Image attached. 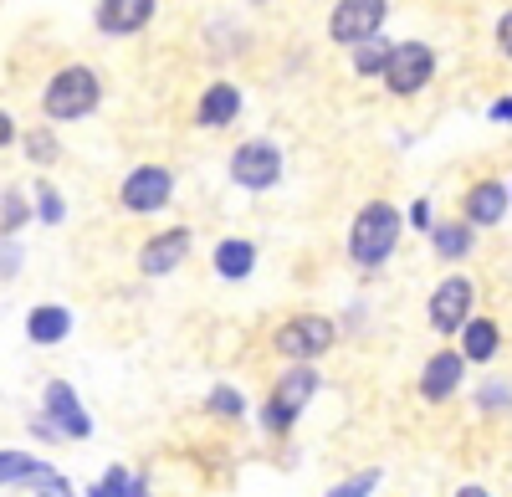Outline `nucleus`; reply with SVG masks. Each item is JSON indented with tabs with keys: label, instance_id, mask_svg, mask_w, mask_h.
Segmentation results:
<instances>
[{
	"label": "nucleus",
	"instance_id": "nucleus-36",
	"mask_svg": "<svg viewBox=\"0 0 512 497\" xmlns=\"http://www.w3.org/2000/svg\"><path fill=\"white\" fill-rule=\"evenodd\" d=\"M128 497H154V492H149V482H144V477H134V487H128Z\"/></svg>",
	"mask_w": 512,
	"mask_h": 497
},
{
	"label": "nucleus",
	"instance_id": "nucleus-7",
	"mask_svg": "<svg viewBox=\"0 0 512 497\" xmlns=\"http://www.w3.org/2000/svg\"><path fill=\"white\" fill-rule=\"evenodd\" d=\"M384 16H390L384 0H338L333 16H328V36L344 41V47H364V41H374V31L384 26Z\"/></svg>",
	"mask_w": 512,
	"mask_h": 497
},
{
	"label": "nucleus",
	"instance_id": "nucleus-30",
	"mask_svg": "<svg viewBox=\"0 0 512 497\" xmlns=\"http://www.w3.org/2000/svg\"><path fill=\"white\" fill-rule=\"evenodd\" d=\"M21 267V246L16 241H6V246H0V277H11Z\"/></svg>",
	"mask_w": 512,
	"mask_h": 497
},
{
	"label": "nucleus",
	"instance_id": "nucleus-14",
	"mask_svg": "<svg viewBox=\"0 0 512 497\" xmlns=\"http://www.w3.org/2000/svg\"><path fill=\"white\" fill-rule=\"evenodd\" d=\"M154 16V0H98V26L108 36H134Z\"/></svg>",
	"mask_w": 512,
	"mask_h": 497
},
{
	"label": "nucleus",
	"instance_id": "nucleus-28",
	"mask_svg": "<svg viewBox=\"0 0 512 497\" xmlns=\"http://www.w3.org/2000/svg\"><path fill=\"white\" fill-rule=\"evenodd\" d=\"M477 405H482V410H512V385L487 380V385L477 390Z\"/></svg>",
	"mask_w": 512,
	"mask_h": 497
},
{
	"label": "nucleus",
	"instance_id": "nucleus-25",
	"mask_svg": "<svg viewBox=\"0 0 512 497\" xmlns=\"http://www.w3.org/2000/svg\"><path fill=\"white\" fill-rule=\"evenodd\" d=\"M128 487H134V472H128V467H108L103 482L88 487V497H128Z\"/></svg>",
	"mask_w": 512,
	"mask_h": 497
},
{
	"label": "nucleus",
	"instance_id": "nucleus-5",
	"mask_svg": "<svg viewBox=\"0 0 512 497\" xmlns=\"http://www.w3.org/2000/svg\"><path fill=\"white\" fill-rule=\"evenodd\" d=\"M169 195H175V175H169L164 164H139V170H128L123 185H118L123 211H134V216H154V211H164Z\"/></svg>",
	"mask_w": 512,
	"mask_h": 497
},
{
	"label": "nucleus",
	"instance_id": "nucleus-11",
	"mask_svg": "<svg viewBox=\"0 0 512 497\" xmlns=\"http://www.w3.org/2000/svg\"><path fill=\"white\" fill-rule=\"evenodd\" d=\"M190 226H169V231H159V236H149L144 241V252H139V272L144 277H164V272H175L185 257H190Z\"/></svg>",
	"mask_w": 512,
	"mask_h": 497
},
{
	"label": "nucleus",
	"instance_id": "nucleus-1",
	"mask_svg": "<svg viewBox=\"0 0 512 497\" xmlns=\"http://www.w3.org/2000/svg\"><path fill=\"white\" fill-rule=\"evenodd\" d=\"M400 211L390 200H369L364 211L354 216V226H349V257H354V267H364V272H374L384 257L395 252V241H400Z\"/></svg>",
	"mask_w": 512,
	"mask_h": 497
},
{
	"label": "nucleus",
	"instance_id": "nucleus-26",
	"mask_svg": "<svg viewBox=\"0 0 512 497\" xmlns=\"http://www.w3.org/2000/svg\"><path fill=\"white\" fill-rule=\"evenodd\" d=\"M31 492H36V497H72V482H67L57 467H41V477L31 482Z\"/></svg>",
	"mask_w": 512,
	"mask_h": 497
},
{
	"label": "nucleus",
	"instance_id": "nucleus-13",
	"mask_svg": "<svg viewBox=\"0 0 512 497\" xmlns=\"http://www.w3.org/2000/svg\"><path fill=\"white\" fill-rule=\"evenodd\" d=\"M26 339L41 344V349L72 339V308H62V303H36V308L26 313Z\"/></svg>",
	"mask_w": 512,
	"mask_h": 497
},
{
	"label": "nucleus",
	"instance_id": "nucleus-20",
	"mask_svg": "<svg viewBox=\"0 0 512 497\" xmlns=\"http://www.w3.org/2000/svg\"><path fill=\"white\" fill-rule=\"evenodd\" d=\"M41 467L47 462H36L31 451H0V487H16V482H36L41 477Z\"/></svg>",
	"mask_w": 512,
	"mask_h": 497
},
{
	"label": "nucleus",
	"instance_id": "nucleus-18",
	"mask_svg": "<svg viewBox=\"0 0 512 497\" xmlns=\"http://www.w3.org/2000/svg\"><path fill=\"white\" fill-rule=\"evenodd\" d=\"M251 267H256V246H251V241L231 236V241H221V246H216V272H221L226 282L251 277Z\"/></svg>",
	"mask_w": 512,
	"mask_h": 497
},
{
	"label": "nucleus",
	"instance_id": "nucleus-6",
	"mask_svg": "<svg viewBox=\"0 0 512 497\" xmlns=\"http://www.w3.org/2000/svg\"><path fill=\"white\" fill-rule=\"evenodd\" d=\"M41 416L52 421V431L62 441H88L93 436V416L88 405L77 400V390L67 380H47V390H41Z\"/></svg>",
	"mask_w": 512,
	"mask_h": 497
},
{
	"label": "nucleus",
	"instance_id": "nucleus-19",
	"mask_svg": "<svg viewBox=\"0 0 512 497\" xmlns=\"http://www.w3.org/2000/svg\"><path fill=\"white\" fill-rule=\"evenodd\" d=\"M431 241H436V252L446 262H461L466 252H472V226L466 221H446V226H431Z\"/></svg>",
	"mask_w": 512,
	"mask_h": 497
},
{
	"label": "nucleus",
	"instance_id": "nucleus-34",
	"mask_svg": "<svg viewBox=\"0 0 512 497\" xmlns=\"http://www.w3.org/2000/svg\"><path fill=\"white\" fill-rule=\"evenodd\" d=\"M492 118H497V123H512V98H502V103H492Z\"/></svg>",
	"mask_w": 512,
	"mask_h": 497
},
{
	"label": "nucleus",
	"instance_id": "nucleus-12",
	"mask_svg": "<svg viewBox=\"0 0 512 497\" xmlns=\"http://www.w3.org/2000/svg\"><path fill=\"white\" fill-rule=\"evenodd\" d=\"M461 375H466L461 349H441V354H431V359H425V369H420V400H431V405L451 400V395L461 390Z\"/></svg>",
	"mask_w": 512,
	"mask_h": 497
},
{
	"label": "nucleus",
	"instance_id": "nucleus-21",
	"mask_svg": "<svg viewBox=\"0 0 512 497\" xmlns=\"http://www.w3.org/2000/svg\"><path fill=\"white\" fill-rule=\"evenodd\" d=\"M390 57H395L390 41H364V47H354V72L359 77H374V72L390 67Z\"/></svg>",
	"mask_w": 512,
	"mask_h": 497
},
{
	"label": "nucleus",
	"instance_id": "nucleus-22",
	"mask_svg": "<svg viewBox=\"0 0 512 497\" xmlns=\"http://www.w3.org/2000/svg\"><path fill=\"white\" fill-rule=\"evenodd\" d=\"M205 405H210V416H221V421H241L246 416V395L236 385H216Z\"/></svg>",
	"mask_w": 512,
	"mask_h": 497
},
{
	"label": "nucleus",
	"instance_id": "nucleus-3",
	"mask_svg": "<svg viewBox=\"0 0 512 497\" xmlns=\"http://www.w3.org/2000/svg\"><path fill=\"white\" fill-rule=\"evenodd\" d=\"M98 98H103V82H98L93 67H82V62L62 67L47 88H41V108H47V118H62V123L88 118L98 108Z\"/></svg>",
	"mask_w": 512,
	"mask_h": 497
},
{
	"label": "nucleus",
	"instance_id": "nucleus-8",
	"mask_svg": "<svg viewBox=\"0 0 512 497\" xmlns=\"http://www.w3.org/2000/svg\"><path fill=\"white\" fill-rule=\"evenodd\" d=\"M472 277H446L436 293H431V303H425V318H431V328L436 334H461L466 323H472Z\"/></svg>",
	"mask_w": 512,
	"mask_h": 497
},
{
	"label": "nucleus",
	"instance_id": "nucleus-15",
	"mask_svg": "<svg viewBox=\"0 0 512 497\" xmlns=\"http://www.w3.org/2000/svg\"><path fill=\"white\" fill-rule=\"evenodd\" d=\"M497 349H502L497 318H472V323L461 328V359H466V364H492Z\"/></svg>",
	"mask_w": 512,
	"mask_h": 497
},
{
	"label": "nucleus",
	"instance_id": "nucleus-23",
	"mask_svg": "<svg viewBox=\"0 0 512 497\" xmlns=\"http://www.w3.org/2000/svg\"><path fill=\"white\" fill-rule=\"evenodd\" d=\"M26 216H31L26 195H21V190H6V200H0V231H6V236H16V231L26 226Z\"/></svg>",
	"mask_w": 512,
	"mask_h": 497
},
{
	"label": "nucleus",
	"instance_id": "nucleus-16",
	"mask_svg": "<svg viewBox=\"0 0 512 497\" xmlns=\"http://www.w3.org/2000/svg\"><path fill=\"white\" fill-rule=\"evenodd\" d=\"M507 211V190L497 180H482L466 190V226H497Z\"/></svg>",
	"mask_w": 512,
	"mask_h": 497
},
{
	"label": "nucleus",
	"instance_id": "nucleus-27",
	"mask_svg": "<svg viewBox=\"0 0 512 497\" xmlns=\"http://www.w3.org/2000/svg\"><path fill=\"white\" fill-rule=\"evenodd\" d=\"M36 211H41V221H47V226H57L67 216V205H62V195L52 185H36Z\"/></svg>",
	"mask_w": 512,
	"mask_h": 497
},
{
	"label": "nucleus",
	"instance_id": "nucleus-2",
	"mask_svg": "<svg viewBox=\"0 0 512 497\" xmlns=\"http://www.w3.org/2000/svg\"><path fill=\"white\" fill-rule=\"evenodd\" d=\"M318 369L313 364H292L287 375H277V385H272V395H267V405H262V426L272 431V436H287L292 426H297V416L313 405V395H318Z\"/></svg>",
	"mask_w": 512,
	"mask_h": 497
},
{
	"label": "nucleus",
	"instance_id": "nucleus-32",
	"mask_svg": "<svg viewBox=\"0 0 512 497\" xmlns=\"http://www.w3.org/2000/svg\"><path fill=\"white\" fill-rule=\"evenodd\" d=\"M497 47H502V52L512 57V11H507V16L497 21Z\"/></svg>",
	"mask_w": 512,
	"mask_h": 497
},
{
	"label": "nucleus",
	"instance_id": "nucleus-10",
	"mask_svg": "<svg viewBox=\"0 0 512 497\" xmlns=\"http://www.w3.org/2000/svg\"><path fill=\"white\" fill-rule=\"evenodd\" d=\"M431 72H436V52L425 47V41H400L390 67H384V82H390V93L410 98V93H420L425 82H431Z\"/></svg>",
	"mask_w": 512,
	"mask_h": 497
},
{
	"label": "nucleus",
	"instance_id": "nucleus-29",
	"mask_svg": "<svg viewBox=\"0 0 512 497\" xmlns=\"http://www.w3.org/2000/svg\"><path fill=\"white\" fill-rule=\"evenodd\" d=\"M26 154H31L36 164H52V159H57V139H52L47 129H31V134H26Z\"/></svg>",
	"mask_w": 512,
	"mask_h": 497
},
{
	"label": "nucleus",
	"instance_id": "nucleus-4",
	"mask_svg": "<svg viewBox=\"0 0 512 497\" xmlns=\"http://www.w3.org/2000/svg\"><path fill=\"white\" fill-rule=\"evenodd\" d=\"M333 344H338V323L323 318V313H292L287 323H277V334H272V349L282 359H292V364H313Z\"/></svg>",
	"mask_w": 512,
	"mask_h": 497
},
{
	"label": "nucleus",
	"instance_id": "nucleus-17",
	"mask_svg": "<svg viewBox=\"0 0 512 497\" xmlns=\"http://www.w3.org/2000/svg\"><path fill=\"white\" fill-rule=\"evenodd\" d=\"M236 113H241V88H231V82H216V88L200 98L195 123H200V129H221V123H231Z\"/></svg>",
	"mask_w": 512,
	"mask_h": 497
},
{
	"label": "nucleus",
	"instance_id": "nucleus-35",
	"mask_svg": "<svg viewBox=\"0 0 512 497\" xmlns=\"http://www.w3.org/2000/svg\"><path fill=\"white\" fill-rule=\"evenodd\" d=\"M456 497H492V492H487V487H477V482H466V487H461Z\"/></svg>",
	"mask_w": 512,
	"mask_h": 497
},
{
	"label": "nucleus",
	"instance_id": "nucleus-24",
	"mask_svg": "<svg viewBox=\"0 0 512 497\" xmlns=\"http://www.w3.org/2000/svg\"><path fill=\"white\" fill-rule=\"evenodd\" d=\"M374 487H379V472L369 467V472H359V477H344V482H333L323 497H374Z\"/></svg>",
	"mask_w": 512,
	"mask_h": 497
},
{
	"label": "nucleus",
	"instance_id": "nucleus-9",
	"mask_svg": "<svg viewBox=\"0 0 512 497\" xmlns=\"http://www.w3.org/2000/svg\"><path fill=\"white\" fill-rule=\"evenodd\" d=\"M231 180H236L241 190H272V185L282 180V154H277V144L246 139V144L231 154Z\"/></svg>",
	"mask_w": 512,
	"mask_h": 497
},
{
	"label": "nucleus",
	"instance_id": "nucleus-31",
	"mask_svg": "<svg viewBox=\"0 0 512 497\" xmlns=\"http://www.w3.org/2000/svg\"><path fill=\"white\" fill-rule=\"evenodd\" d=\"M410 226L431 231V205H425V200H415V205H410Z\"/></svg>",
	"mask_w": 512,
	"mask_h": 497
},
{
	"label": "nucleus",
	"instance_id": "nucleus-33",
	"mask_svg": "<svg viewBox=\"0 0 512 497\" xmlns=\"http://www.w3.org/2000/svg\"><path fill=\"white\" fill-rule=\"evenodd\" d=\"M11 139H16V123H11V113H6V108H0V149H6Z\"/></svg>",
	"mask_w": 512,
	"mask_h": 497
}]
</instances>
